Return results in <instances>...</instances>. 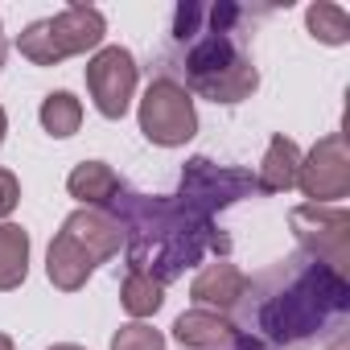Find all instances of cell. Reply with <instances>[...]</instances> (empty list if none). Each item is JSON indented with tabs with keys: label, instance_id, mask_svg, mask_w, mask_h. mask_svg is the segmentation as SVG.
I'll return each mask as SVG.
<instances>
[{
	"label": "cell",
	"instance_id": "17",
	"mask_svg": "<svg viewBox=\"0 0 350 350\" xmlns=\"http://www.w3.org/2000/svg\"><path fill=\"white\" fill-rule=\"evenodd\" d=\"M111 350H165V338L148 325H124L111 338Z\"/></svg>",
	"mask_w": 350,
	"mask_h": 350
},
{
	"label": "cell",
	"instance_id": "3",
	"mask_svg": "<svg viewBox=\"0 0 350 350\" xmlns=\"http://www.w3.org/2000/svg\"><path fill=\"white\" fill-rule=\"evenodd\" d=\"M190 79L215 103H239L256 91V66L227 42L223 29H211L190 54Z\"/></svg>",
	"mask_w": 350,
	"mask_h": 350
},
{
	"label": "cell",
	"instance_id": "5",
	"mask_svg": "<svg viewBox=\"0 0 350 350\" xmlns=\"http://www.w3.org/2000/svg\"><path fill=\"white\" fill-rule=\"evenodd\" d=\"M140 128H144V136L152 144H182V140H190L194 128H198L190 91L178 87V83H169V79L152 83L144 103H140Z\"/></svg>",
	"mask_w": 350,
	"mask_h": 350
},
{
	"label": "cell",
	"instance_id": "10",
	"mask_svg": "<svg viewBox=\"0 0 350 350\" xmlns=\"http://www.w3.org/2000/svg\"><path fill=\"white\" fill-rule=\"evenodd\" d=\"M173 334H178L182 346L190 350H215L223 342H235L239 334L219 317V313H206V309H194V313H182L178 325H173Z\"/></svg>",
	"mask_w": 350,
	"mask_h": 350
},
{
	"label": "cell",
	"instance_id": "18",
	"mask_svg": "<svg viewBox=\"0 0 350 350\" xmlns=\"http://www.w3.org/2000/svg\"><path fill=\"white\" fill-rule=\"evenodd\" d=\"M17 198H21V186H17V178L9 169H0V219H5L13 206H17Z\"/></svg>",
	"mask_w": 350,
	"mask_h": 350
},
{
	"label": "cell",
	"instance_id": "1",
	"mask_svg": "<svg viewBox=\"0 0 350 350\" xmlns=\"http://www.w3.org/2000/svg\"><path fill=\"white\" fill-rule=\"evenodd\" d=\"M342 309H346V280L338 276L334 264H317L288 293L268 301L264 329H272V338H280V342H301L329 313H342Z\"/></svg>",
	"mask_w": 350,
	"mask_h": 350
},
{
	"label": "cell",
	"instance_id": "12",
	"mask_svg": "<svg viewBox=\"0 0 350 350\" xmlns=\"http://www.w3.org/2000/svg\"><path fill=\"white\" fill-rule=\"evenodd\" d=\"M70 194L75 198H83V202H91V206H103V202H111L116 194H120V178L103 165V161H83L75 173H70Z\"/></svg>",
	"mask_w": 350,
	"mask_h": 350
},
{
	"label": "cell",
	"instance_id": "4",
	"mask_svg": "<svg viewBox=\"0 0 350 350\" xmlns=\"http://www.w3.org/2000/svg\"><path fill=\"white\" fill-rule=\"evenodd\" d=\"M103 42V17L87 5H70L66 13L50 17V21H38L21 33L17 50L38 62V66H54L58 58L66 54H83V50H95Z\"/></svg>",
	"mask_w": 350,
	"mask_h": 350
},
{
	"label": "cell",
	"instance_id": "8",
	"mask_svg": "<svg viewBox=\"0 0 350 350\" xmlns=\"http://www.w3.org/2000/svg\"><path fill=\"white\" fill-rule=\"evenodd\" d=\"M297 178L305 186V194L317 202H329V198H342L346 194V182H350V165H346V152H342V136H329L321 148H313V157L297 169Z\"/></svg>",
	"mask_w": 350,
	"mask_h": 350
},
{
	"label": "cell",
	"instance_id": "14",
	"mask_svg": "<svg viewBox=\"0 0 350 350\" xmlns=\"http://www.w3.org/2000/svg\"><path fill=\"white\" fill-rule=\"evenodd\" d=\"M79 120H83V107L70 91H54L46 103H42V124L50 136H70L79 132Z\"/></svg>",
	"mask_w": 350,
	"mask_h": 350
},
{
	"label": "cell",
	"instance_id": "19",
	"mask_svg": "<svg viewBox=\"0 0 350 350\" xmlns=\"http://www.w3.org/2000/svg\"><path fill=\"white\" fill-rule=\"evenodd\" d=\"M0 350H13V342H9V338H5V334H0Z\"/></svg>",
	"mask_w": 350,
	"mask_h": 350
},
{
	"label": "cell",
	"instance_id": "2",
	"mask_svg": "<svg viewBox=\"0 0 350 350\" xmlns=\"http://www.w3.org/2000/svg\"><path fill=\"white\" fill-rule=\"evenodd\" d=\"M120 247V223L99 211H79L66 219L58 239L50 243V280L66 293H75L99 260H107Z\"/></svg>",
	"mask_w": 350,
	"mask_h": 350
},
{
	"label": "cell",
	"instance_id": "15",
	"mask_svg": "<svg viewBox=\"0 0 350 350\" xmlns=\"http://www.w3.org/2000/svg\"><path fill=\"white\" fill-rule=\"evenodd\" d=\"M120 297H124V309L132 317H148V313L161 309V280L157 276H144V272H128Z\"/></svg>",
	"mask_w": 350,
	"mask_h": 350
},
{
	"label": "cell",
	"instance_id": "9",
	"mask_svg": "<svg viewBox=\"0 0 350 350\" xmlns=\"http://www.w3.org/2000/svg\"><path fill=\"white\" fill-rule=\"evenodd\" d=\"M247 288V276L235 268V264H206L194 280V301L198 305H219V309H231Z\"/></svg>",
	"mask_w": 350,
	"mask_h": 350
},
{
	"label": "cell",
	"instance_id": "21",
	"mask_svg": "<svg viewBox=\"0 0 350 350\" xmlns=\"http://www.w3.org/2000/svg\"><path fill=\"white\" fill-rule=\"evenodd\" d=\"M54 350H79V346H54Z\"/></svg>",
	"mask_w": 350,
	"mask_h": 350
},
{
	"label": "cell",
	"instance_id": "6",
	"mask_svg": "<svg viewBox=\"0 0 350 350\" xmlns=\"http://www.w3.org/2000/svg\"><path fill=\"white\" fill-rule=\"evenodd\" d=\"M87 87H91L95 107H99L107 120H120V116L128 111L132 91H136V62H132V54L120 50V46L99 50V54L87 62Z\"/></svg>",
	"mask_w": 350,
	"mask_h": 350
},
{
	"label": "cell",
	"instance_id": "16",
	"mask_svg": "<svg viewBox=\"0 0 350 350\" xmlns=\"http://www.w3.org/2000/svg\"><path fill=\"white\" fill-rule=\"evenodd\" d=\"M309 29H313V38H321L329 46H342L350 38V17L338 5H313L309 9Z\"/></svg>",
	"mask_w": 350,
	"mask_h": 350
},
{
	"label": "cell",
	"instance_id": "20",
	"mask_svg": "<svg viewBox=\"0 0 350 350\" xmlns=\"http://www.w3.org/2000/svg\"><path fill=\"white\" fill-rule=\"evenodd\" d=\"M0 140H5V107H0Z\"/></svg>",
	"mask_w": 350,
	"mask_h": 350
},
{
	"label": "cell",
	"instance_id": "13",
	"mask_svg": "<svg viewBox=\"0 0 350 350\" xmlns=\"http://www.w3.org/2000/svg\"><path fill=\"white\" fill-rule=\"evenodd\" d=\"M29 264V235L13 223H0V288H17Z\"/></svg>",
	"mask_w": 350,
	"mask_h": 350
},
{
	"label": "cell",
	"instance_id": "11",
	"mask_svg": "<svg viewBox=\"0 0 350 350\" xmlns=\"http://www.w3.org/2000/svg\"><path fill=\"white\" fill-rule=\"evenodd\" d=\"M297 169H301V152H297V144L284 140V136H276V140L268 144V157H264V169H260L256 186L268 190V194H280V190H288V186L297 182Z\"/></svg>",
	"mask_w": 350,
	"mask_h": 350
},
{
	"label": "cell",
	"instance_id": "7",
	"mask_svg": "<svg viewBox=\"0 0 350 350\" xmlns=\"http://www.w3.org/2000/svg\"><path fill=\"white\" fill-rule=\"evenodd\" d=\"M243 190H256V178H252V173L219 169V165H211L206 157H198V161H190V169H186L182 206H186L190 215H202V211H215V206H227V202L243 198Z\"/></svg>",
	"mask_w": 350,
	"mask_h": 350
}]
</instances>
